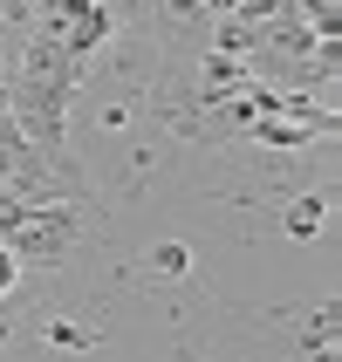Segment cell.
Returning <instances> with one entry per match:
<instances>
[{
  "label": "cell",
  "mask_w": 342,
  "mask_h": 362,
  "mask_svg": "<svg viewBox=\"0 0 342 362\" xmlns=\"http://www.w3.org/2000/svg\"><path fill=\"white\" fill-rule=\"evenodd\" d=\"M281 226H287V240H322V226H329V192H302V199H287Z\"/></svg>",
  "instance_id": "cell-3"
},
{
  "label": "cell",
  "mask_w": 342,
  "mask_h": 362,
  "mask_svg": "<svg viewBox=\"0 0 342 362\" xmlns=\"http://www.w3.org/2000/svg\"><path fill=\"white\" fill-rule=\"evenodd\" d=\"M0 7H28V0H0Z\"/></svg>",
  "instance_id": "cell-7"
},
{
  "label": "cell",
  "mask_w": 342,
  "mask_h": 362,
  "mask_svg": "<svg viewBox=\"0 0 342 362\" xmlns=\"http://www.w3.org/2000/svg\"><path fill=\"white\" fill-rule=\"evenodd\" d=\"M14 281H21V260H14V253H7V246H0V301L14 294Z\"/></svg>",
  "instance_id": "cell-5"
},
{
  "label": "cell",
  "mask_w": 342,
  "mask_h": 362,
  "mask_svg": "<svg viewBox=\"0 0 342 362\" xmlns=\"http://www.w3.org/2000/svg\"><path fill=\"white\" fill-rule=\"evenodd\" d=\"M205 14H240V0H199Z\"/></svg>",
  "instance_id": "cell-6"
},
{
  "label": "cell",
  "mask_w": 342,
  "mask_h": 362,
  "mask_svg": "<svg viewBox=\"0 0 342 362\" xmlns=\"http://www.w3.org/2000/svg\"><path fill=\"white\" fill-rule=\"evenodd\" d=\"M82 233H89V219H82V205H69V199H48V205H7L0 199V246H7L21 267L76 260Z\"/></svg>",
  "instance_id": "cell-1"
},
{
  "label": "cell",
  "mask_w": 342,
  "mask_h": 362,
  "mask_svg": "<svg viewBox=\"0 0 342 362\" xmlns=\"http://www.w3.org/2000/svg\"><path fill=\"white\" fill-rule=\"evenodd\" d=\"M151 267H158V274H171V281H185V274H192V253H185V246H171V240H164L158 253H151Z\"/></svg>",
  "instance_id": "cell-4"
},
{
  "label": "cell",
  "mask_w": 342,
  "mask_h": 362,
  "mask_svg": "<svg viewBox=\"0 0 342 362\" xmlns=\"http://www.w3.org/2000/svg\"><path fill=\"white\" fill-rule=\"evenodd\" d=\"M0 199L7 205H48V199H69V205H82L69 185L55 178V164L41 158L35 144L21 137L14 123L0 117Z\"/></svg>",
  "instance_id": "cell-2"
}]
</instances>
